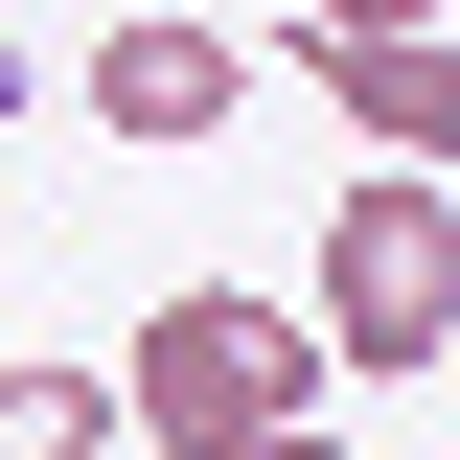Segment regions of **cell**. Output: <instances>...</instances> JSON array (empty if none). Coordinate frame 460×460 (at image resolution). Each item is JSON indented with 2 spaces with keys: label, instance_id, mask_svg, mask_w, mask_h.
Listing matches in <instances>:
<instances>
[{
  "label": "cell",
  "instance_id": "3957f363",
  "mask_svg": "<svg viewBox=\"0 0 460 460\" xmlns=\"http://www.w3.org/2000/svg\"><path fill=\"white\" fill-rule=\"evenodd\" d=\"M230 93H253V47H230L208 0H138L93 47V138H138V162H184V138H230Z\"/></svg>",
  "mask_w": 460,
  "mask_h": 460
},
{
  "label": "cell",
  "instance_id": "7a4b0ae2",
  "mask_svg": "<svg viewBox=\"0 0 460 460\" xmlns=\"http://www.w3.org/2000/svg\"><path fill=\"white\" fill-rule=\"evenodd\" d=\"M299 345H323V368H438V345H460V208H438V184H392V162L345 184L323 323H299Z\"/></svg>",
  "mask_w": 460,
  "mask_h": 460
},
{
  "label": "cell",
  "instance_id": "6da1fadb",
  "mask_svg": "<svg viewBox=\"0 0 460 460\" xmlns=\"http://www.w3.org/2000/svg\"><path fill=\"white\" fill-rule=\"evenodd\" d=\"M115 392V460H277L299 414H323V345H299V299H253V277H184L162 323L93 368Z\"/></svg>",
  "mask_w": 460,
  "mask_h": 460
},
{
  "label": "cell",
  "instance_id": "52a82bcc",
  "mask_svg": "<svg viewBox=\"0 0 460 460\" xmlns=\"http://www.w3.org/2000/svg\"><path fill=\"white\" fill-rule=\"evenodd\" d=\"M277 460H368V438H323V414H299V438H277Z\"/></svg>",
  "mask_w": 460,
  "mask_h": 460
},
{
  "label": "cell",
  "instance_id": "277c9868",
  "mask_svg": "<svg viewBox=\"0 0 460 460\" xmlns=\"http://www.w3.org/2000/svg\"><path fill=\"white\" fill-rule=\"evenodd\" d=\"M299 69H323V115L368 138L392 184H438V138H460V69L438 47H368V23H299Z\"/></svg>",
  "mask_w": 460,
  "mask_h": 460
},
{
  "label": "cell",
  "instance_id": "5b68a950",
  "mask_svg": "<svg viewBox=\"0 0 460 460\" xmlns=\"http://www.w3.org/2000/svg\"><path fill=\"white\" fill-rule=\"evenodd\" d=\"M0 460H115V392L93 368H0Z\"/></svg>",
  "mask_w": 460,
  "mask_h": 460
},
{
  "label": "cell",
  "instance_id": "8992f818",
  "mask_svg": "<svg viewBox=\"0 0 460 460\" xmlns=\"http://www.w3.org/2000/svg\"><path fill=\"white\" fill-rule=\"evenodd\" d=\"M323 23H368V47H438V0H323Z\"/></svg>",
  "mask_w": 460,
  "mask_h": 460
}]
</instances>
